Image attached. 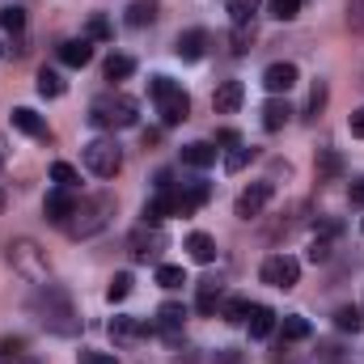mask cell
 Masks as SVG:
<instances>
[{"label": "cell", "instance_id": "1", "mask_svg": "<svg viewBox=\"0 0 364 364\" xmlns=\"http://www.w3.org/2000/svg\"><path fill=\"white\" fill-rule=\"evenodd\" d=\"M30 314L38 318V326H47V331L60 335V339L81 335V314H77L73 296H68L60 284H38L34 296H30Z\"/></svg>", "mask_w": 364, "mask_h": 364}, {"label": "cell", "instance_id": "2", "mask_svg": "<svg viewBox=\"0 0 364 364\" xmlns=\"http://www.w3.org/2000/svg\"><path fill=\"white\" fill-rule=\"evenodd\" d=\"M110 216H114V195H90V199H81L77 203V212H73V220L64 225L68 229V237H77V242H85L93 233H102L106 225H110Z\"/></svg>", "mask_w": 364, "mask_h": 364}, {"label": "cell", "instance_id": "3", "mask_svg": "<svg viewBox=\"0 0 364 364\" xmlns=\"http://www.w3.org/2000/svg\"><path fill=\"white\" fill-rule=\"evenodd\" d=\"M136 110H140L136 97H127V93H102V97H93V106H90V123L102 127V132L136 127V119H140Z\"/></svg>", "mask_w": 364, "mask_h": 364}, {"label": "cell", "instance_id": "4", "mask_svg": "<svg viewBox=\"0 0 364 364\" xmlns=\"http://www.w3.org/2000/svg\"><path fill=\"white\" fill-rule=\"evenodd\" d=\"M4 259H9L13 272L21 275V279H30V284H47V275H51L47 250L38 242H30V237H13L9 250H4Z\"/></svg>", "mask_w": 364, "mask_h": 364}, {"label": "cell", "instance_id": "5", "mask_svg": "<svg viewBox=\"0 0 364 364\" xmlns=\"http://www.w3.org/2000/svg\"><path fill=\"white\" fill-rule=\"evenodd\" d=\"M149 93H153L157 114H161L166 127L186 123V114H191V97H186V90H182L178 81H170V77H153V81H149Z\"/></svg>", "mask_w": 364, "mask_h": 364}, {"label": "cell", "instance_id": "6", "mask_svg": "<svg viewBox=\"0 0 364 364\" xmlns=\"http://www.w3.org/2000/svg\"><path fill=\"white\" fill-rule=\"evenodd\" d=\"M85 170L97 174V178H114L119 170H123V149H119V140H110V136H97L85 144Z\"/></svg>", "mask_w": 364, "mask_h": 364}, {"label": "cell", "instance_id": "7", "mask_svg": "<svg viewBox=\"0 0 364 364\" xmlns=\"http://www.w3.org/2000/svg\"><path fill=\"white\" fill-rule=\"evenodd\" d=\"M127 250H132L136 263H157L161 250H166V233H161V225H140V229H132Z\"/></svg>", "mask_w": 364, "mask_h": 364}, {"label": "cell", "instance_id": "8", "mask_svg": "<svg viewBox=\"0 0 364 364\" xmlns=\"http://www.w3.org/2000/svg\"><path fill=\"white\" fill-rule=\"evenodd\" d=\"M259 275H263V284H272V288H284V292H288V288L301 284V263H296L292 255H272Z\"/></svg>", "mask_w": 364, "mask_h": 364}, {"label": "cell", "instance_id": "9", "mask_svg": "<svg viewBox=\"0 0 364 364\" xmlns=\"http://www.w3.org/2000/svg\"><path fill=\"white\" fill-rule=\"evenodd\" d=\"M267 199H272V182H255L250 191H242V195H237L233 216H237V220H259V216H263V208H267Z\"/></svg>", "mask_w": 364, "mask_h": 364}, {"label": "cell", "instance_id": "10", "mask_svg": "<svg viewBox=\"0 0 364 364\" xmlns=\"http://www.w3.org/2000/svg\"><path fill=\"white\" fill-rule=\"evenodd\" d=\"M73 212H77V195H73L68 186L47 191V199H43V216H47L51 225H68V220H73Z\"/></svg>", "mask_w": 364, "mask_h": 364}, {"label": "cell", "instance_id": "11", "mask_svg": "<svg viewBox=\"0 0 364 364\" xmlns=\"http://www.w3.org/2000/svg\"><path fill=\"white\" fill-rule=\"evenodd\" d=\"M212 186L208 182H186V186H174V216H191L208 203Z\"/></svg>", "mask_w": 364, "mask_h": 364}, {"label": "cell", "instance_id": "12", "mask_svg": "<svg viewBox=\"0 0 364 364\" xmlns=\"http://www.w3.org/2000/svg\"><path fill=\"white\" fill-rule=\"evenodd\" d=\"M13 127L17 132H26V136H34V140H43V144H51L55 136H51V127H47V119L43 114H34L30 106H17L13 110Z\"/></svg>", "mask_w": 364, "mask_h": 364}, {"label": "cell", "instance_id": "13", "mask_svg": "<svg viewBox=\"0 0 364 364\" xmlns=\"http://www.w3.org/2000/svg\"><path fill=\"white\" fill-rule=\"evenodd\" d=\"M110 339L119 343V348H127V343H136V339H144V335H153V326L149 322H140V318H110Z\"/></svg>", "mask_w": 364, "mask_h": 364}, {"label": "cell", "instance_id": "14", "mask_svg": "<svg viewBox=\"0 0 364 364\" xmlns=\"http://www.w3.org/2000/svg\"><path fill=\"white\" fill-rule=\"evenodd\" d=\"M174 51H178V60H186V64L203 60V51H208V30H199V26L182 30V34H178V43H174Z\"/></svg>", "mask_w": 364, "mask_h": 364}, {"label": "cell", "instance_id": "15", "mask_svg": "<svg viewBox=\"0 0 364 364\" xmlns=\"http://www.w3.org/2000/svg\"><path fill=\"white\" fill-rule=\"evenodd\" d=\"M242 97H246V85H242V81H220L216 93H212V110H216V114H233V110L242 106Z\"/></svg>", "mask_w": 364, "mask_h": 364}, {"label": "cell", "instance_id": "16", "mask_svg": "<svg viewBox=\"0 0 364 364\" xmlns=\"http://www.w3.org/2000/svg\"><path fill=\"white\" fill-rule=\"evenodd\" d=\"M292 85H296V64H288V60H284V64H272V68L263 73V90L275 93V97L288 93Z\"/></svg>", "mask_w": 364, "mask_h": 364}, {"label": "cell", "instance_id": "17", "mask_svg": "<svg viewBox=\"0 0 364 364\" xmlns=\"http://www.w3.org/2000/svg\"><path fill=\"white\" fill-rule=\"evenodd\" d=\"M93 60V43L90 38H68V43H60V64H68V68H85Z\"/></svg>", "mask_w": 364, "mask_h": 364}, {"label": "cell", "instance_id": "18", "mask_svg": "<svg viewBox=\"0 0 364 364\" xmlns=\"http://www.w3.org/2000/svg\"><path fill=\"white\" fill-rule=\"evenodd\" d=\"M182 161H186L191 170H208V166H216V144L195 140V144H186V149H182Z\"/></svg>", "mask_w": 364, "mask_h": 364}, {"label": "cell", "instance_id": "19", "mask_svg": "<svg viewBox=\"0 0 364 364\" xmlns=\"http://www.w3.org/2000/svg\"><path fill=\"white\" fill-rule=\"evenodd\" d=\"M166 216H174V191H157L144 203V225H161Z\"/></svg>", "mask_w": 364, "mask_h": 364}, {"label": "cell", "instance_id": "20", "mask_svg": "<svg viewBox=\"0 0 364 364\" xmlns=\"http://www.w3.org/2000/svg\"><path fill=\"white\" fill-rule=\"evenodd\" d=\"M220 301H225V288H220L216 279H203V284H199V296H195V309H199L203 318H212V314L220 309Z\"/></svg>", "mask_w": 364, "mask_h": 364}, {"label": "cell", "instance_id": "21", "mask_svg": "<svg viewBox=\"0 0 364 364\" xmlns=\"http://www.w3.org/2000/svg\"><path fill=\"white\" fill-rule=\"evenodd\" d=\"M246 326H250V339H267V335L275 331V314L267 309V305H255L250 318H246Z\"/></svg>", "mask_w": 364, "mask_h": 364}, {"label": "cell", "instance_id": "22", "mask_svg": "<svg viewBox=\"0 0 364 364\" xmlns=\"http://www.w3.org/2000/svg\"><path fill=\"white\" fill-rule=\"evenodd\" d=\"M288 119H292V106H288L284 97H272V102L263 106V127H267V132H279Z\"/></svg>", "mask_w": 364, "mask_h": 364}, {"label": "cell", "instance_id": "23", "mask_svg": "<svg viewBox=\"0 0 364 364\" xmlns=\"http://www.w3.org/2000/svg\"><path fill=\"white\" fill-rule=\"evenodd\" d=\"M186 255H191L195 263H212V259H216V242H212L208 233H191V237H186Z\"/></svg>", "mask_w": 364, "mask_h": 364}, {"label": "cell", "instance_id": "24", "mask_svg": "<svg viewBox=\"0 0 364 364\" xmlns=\"http://www.w3.org/2000/svg\"><path fill=\"white\" fill-rule=\"evenodd\" d=\"M182 322H186V309H182L178 301H166V305L157 309V326H161L166 335H174V331H178Z\"/></svg>", "mask_w": 364, "mask_h": 364}, {"label": "cell", "instance_id": "25", "mask_svg": "<svg viewBox=\"0 0 364 364\" xmlns=\"http://www.w3.org/2000/svg\"><path fill=\"white\" fill-rule=\"evenodd\" d=\"M250 161H255V149H250V144H242V140H237V144H229V153H225V170H229V174L246 170Z\"/></svg>", "mask_w": 364, "mask_h": 364}, {"label": "cell", "instance_id": "26", "mask_svg": "<svg viewBox=\"0 0 364 364\" xmlns=\"http://www.w3.org/2000/svg\"><path fill=\"white\" fill-rule=\"evenodd\" d=\"M250 43H255V21L233 26V34H229V51H233V55H246V51H250Z\"/></svg>", "mask_w": 364, "mask_h": 364}, {"label": "cell", "instance_id": "27", "mask_svg": "<svg viewBox=\"0 0 364 364\" xmlns=\"http://www.w3.org/2000/svg\"><path fill=\"white\" fill-rule=\"evenodd\" d=\"M102 73H106V81H127V77L136 73V60H132V55H110Z\"/></svg>", "mask_w": 364, "mask_h": 364}, {"label": "cell", "instance_id": "28", "mask_svg": "<svg viewBox=\"0 0 364 364\" xmlns=\"http://www.w3.org/2000/svg\"><path fill=\"white\" fill-rule=\"evenodd\" d=\"M279 335H284L288 343H301V339H309V322H305L301 314H288V318L279 322Z\"/></svg>", "mask_w": 364, "mask_h": 364}, {"label": "cell", "instance_id": "29", "mask_svg": "<svg viewBox=\"0 0 364 364\" xmlns=\"http://www.w3.org/2000/svg\"><path fill=\"white\" fill-rule=\"evenodd\" d=\"M157 21V0H136L127 9V26H153Z\"/></svg>", "mask_w": 364, "mask_h": 364}, {"label": "cell", "instance_id": "30", "mask_svg": "<svg viewBox=\"0 0 364 364\" xmlns=\"http://www.w3.org/2000/svg\"><path fill=\"white\" fill-rule=\"evenodd\" d=\"M326 97H331V85H326V81H314L309 102H305V119H318V114L326 110Z\"/></svg>", "mask_w": 364, "mask_h": 364}, {"label": "cell", "instance_id": "31", "mask_svg": "<svg viewBox=\"0 0 364 364\" xmlns=\"http://www.w3.org/2000/svg\"><path fill=\"white\" fill-rule=\"evenodd\" d=\"M64 90H68V85H64V77H60L55 68H38V93H43V97H60Z\"/></svg>", "mask_w": 364, "mask_h": 364}, {"label": "cell", "instance_id": "32", "mask_svg": "<svg viewBox=\"0 0 364 364\" xmlns=\"http://www.w3.org/2000/svg\"><path fill=\"white\" fill-rule=\"evenodd\" d=\"M335 326H339V331H352V335H356V331L364 326V314L356 309V305H339V309H335Z\"/></svg>", "mask_w": 364, "mask_h": 364}, {"label": "cell", "instance_id": "33", "mask_svg": "<svg viewBox=\"0 0 364 364\" xmlns=\"http://www.w3.org/2000/svg\"><path fill=\"white\" fill-rule=\"evenodd\" d=\"M157 284H161V288H182V284H186V272L174 267V263H157Z\"/></svg>", "mask_w": 364, "mask_h": 364}, {"label": "cell", "instance_id": "34", "mask_svg": "<svg viewBox=\"0 0 364 364\" xmlns=\"http://www.w3.org/2000/svg\"><path fill=\"white\" fill-rule=\"evenodd\" d=\"M0 26H4L9 34H21V30H26V9H17V4L0 9Z\"/></svg>", "mask_w": 364, "mask_h": 364}, {"label": "cell", "instance_id": "35", "mask_svg": "<svg viewBox=\"0 0 364 364\" xmlns=\"http://www.w3.org/2000/svg\"><path fill=\"white\" fill-rule=\"evenodd\" d=\"M255 13H259V0H229V17H233V26L255 21Z\"/></svg>", "mask_w": 364, "mask_h": 364}, {"label": "cell", "instance_id": "36", "mask_svg": "<svg viewBox=\"0 0 364 364\" xmlns=\"http://www.w3.org/2000/svg\"><path fill=\"white\" fill-rule=\"evenodd\" d=\"M301 4H305V0H272L267 13H272L275 21H292V17L301 13Z\"/></svg>", "mask_w": 364, "mask_h": 364}, {"label": "cell", "instance_id": "37", "mask_svg": "<svg viewBox=\"0 0 364 364\" xmlns=\"http://www.w3.org/2000/svg\"><path fill=\"white\" fill-rule=\"evenodd\" d=\"M110 34H114V30H110V21H106L102 13H93V17H90V26H85V38H90V43H106Z\"/></svg>", "mask_w": 364, "mask_h": 364}, {"label": "cell", "instance_id": "38", "mask_svg": "<svg viewBox=\"0 0 364 364\" xmlns=\"http://www.w3.org/2000/svg\"><path fill=\"white\" fill-rule=\"evenodd\" d=\"M132 284H136L132 275H127V272H119L114 279H110V288H106V296H110V301H127V296H132Z\"/></svg>", "mask_w": 364, "mask_h": 364}, {"label": "cell", "instance_id": "39", "mask_svg": "<svg viewBox=\"0 0 364 364\" xmlns=\"http://www.w3.org/2000/svg\"><path fill=\"white\" fill-rule=\"evenodd\" d=\"M21 352H26V339H21V335H4V339H0V360L4 364H13Z\"/></svg>", "mask_w": 364, "mask_h": 364}, {"label": "cell", "instance_id": "40", "mask_svg": "<svg viewBox=\"0 0 364 364\" xmlns=\"http://www.w3.org/2000/svg\"><path fill=\"white\" fill-rule=\"evenodd\" d=\"M250 309H255V305H250L246 296H233V301L225 305V322H246V318H250Z\"/></svg>", "mask_w": 364, "mask_h": 364}, {"label": "cell", "instance_id": "41", "mask_svg": "<svg viewBox=\"0 0 364 364\" xmlns=\"http://www.w3.org/2000/svg\"><path fill=\"white\" fill-rule=\"evenodd\" d=\"M51 178L60 182V186H68V191H73V186L81 182V174H77V170H73L68 161H55V166H51Z\"/></svg>", "mask_w": 364, "mask_h": 364}, {"label": "cell", "instance_id": "42", "mask_svg": "<svg viewBox=\"0 0 364 364\" xmlns=\"http://www.w3.org/2000/svg\"><path fill=\"white\" fill-rule=\"evenodd\" d=\"M305 259H309V263H326V259H331V237H314Z\"/></svg>", "mask_w": 364, "mask_h": 364}, {"label": "cell", "instance_id": "43", "mask_svg": "<svg viewBox=\"0 0 364 364\" xmlns=\"http://www.w3.org/2000/svg\"><path fill=\"white\" fill-rule=\"evenodd\" d=\"M348 26L364 34V0H348Z\"/></svg>", "mask_w": 364, "mask_h": 364}, {"label": "cell", "instance_id": "44", "mask_svg": "<svg viewBox=\"0 0 364 364\" xmlns=\"http://www.w3.org/2000/svg\"><path fill=\"white\" fill-rule=\"evenodd\" d=\"M318 166H322V174H326V178H335V174H339V157H335L331 149H322V153H318Z\"/></svg>", "mask_w": 364, "mask_h": 364}, {"label": "cell", "instance_id": "45", "mask_svg": "<svg viewBox=\"0 0 364 364\" xmlns=\"http://www.w3.org/2000/svg\"><path fill=\"white\" fill-rule=\"evenodd\" d=\"M81 364H119L110 352H81Z\"/></svg>", "mask_w": 364, "mask_h": 364}, {"label": "cell", "instance_id": "46", "mask_svg": "<svg viewBox=\"0 0 364 364\" xmlns=\"http://www.w3.org/2000/svg\"><path fill=\"white\" fill-rule=\"evenodd\" d=\"M348 127H352V136H356V140H364V106H360V110H352Z\"/></svg>", "mask_w": 364, "mask_h": 364}, {"label": "cell", "instance_id": "47", "mask_svg": "<svg viewBox=\"0 0 364 364\" xmlns=\"http://www.w3.org/2000/svg\"><path fill=\"white\" fill-rule=\"evenodd\" d=\"M216 140H220V144H237V132H233V127H220Z\"/></svg>", "mask_w": 364, "mask_h": 364}, {"label": "cell", "instance_id": "48", "mask_svg": "<svg viewBox=\"0 0 364 364\" xmlns=\"http://www.w3.org/2000/svg\"><path fill=\"white\" fill-rule=\"evenodd\" d=\"M352 203H360V208H364V178L352 182Z\"/></svg>", "mask_w": 364, "mask_h": 364}, {"label": "cell", "instance_id": "49", "mask_svg": "<svg viewBox=\"0 0 364 364\" xmlns=\"http://www.w3.org/2000/svg\"><path fill=\"white\" fill-rule=\"evenodd\" d=\"M13 364H38V360H30V356H17V360H13Z\"/></svg>", "mask_w": 364, "mask_h": 364}, {"label": "cell", "instance_id": "50", "mask_svg": "<svg viewBox=\"0 0 364 364\" xmlns=\"http://www.w3.org/2000/svg\"><path fill=\"white\" fill-rule=\"evenodd\" d=\"M0 212H4V191H0Z\"/></svg>", "mask_w": 364, "mask_h": 364}, {"label": "cell", "instance_id": "51", "mask_svg": "<svg viewBox=\"0 0 364 364\" xmlns=\"http://www.w3.org/2000/svg\"><path fill=\"white\" fill-rule=\"evenodd\" d=\"M0 55H4V47H0Z\"/></svg>", "mask_w": 364, "mask_h": 364}, {"label": "cell", "instance_id": "52", "mask_svg": "<svg viewBox=\"0 0 364 364\" xmlns=\"http://www.w3.org/2000/svg\"><path fill=\"white\" fill-rule=\"evenodd\" d=\"M0 161H4V153H0Z\"/></svg>", "mask_w": 364, "mask_h": 364}]
</instances>
